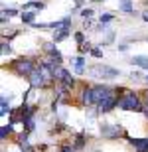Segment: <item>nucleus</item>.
<instances>
[{"label":"nucleus","instance_id":"22","mask_svg":"<svg viewBox=\"0 0 148 152\" xmlns=\"http://www.w3.org/2000/svg\"><path fill=\"white\" fill-rule=\"evenodd\" d=\"M142 20H144V22H148V12H142Z\"/></svg>","mask_w":148,"mask_h":152},{"label":"nucleus","instance_id":"20","mask_svg":"<svg viewBox=\"0 0 148 152\" xmlns=\"http://www.w3.org/2000/svg\"><path fill=\"white\" fill-rule=\"evenodd\" d=\"M6 111H8V101L2 97V115H6Z\"/></svg>","mask_w":148,"mask_h":152},{"label":"nucleus","instance_id":"18","mask_svg":"<svg viewBox=\"0 0 148 152\" xmlns=\"http://www.w3.org/2000/svg\"><path fill=\"white\" fill-rule=\"evenodd\" d=\"M12 53V50H10V45H6V44H2V56H10Z\"/></svg>","mask_w":148,"mask_h":152},{"label":"nucleus","instance_id":"12","mask_svg":"<svg viewBox=\"0 0 148 152\" xmlns=\"http://www.w3.org/2000/svg\"><path fill=\"white\" fill-rule=\"evenodd\" d=\"M34 18H36V12H22V22L34 26Z\"/></svg>","mask_w":148,"mask_h":152},{"label":"nucleus","instance_id":"4","mask_svg":"<svg viewBox=\"0 0 148 152\" xmlns=\"http://www.w3.org/2000/svg\"><path fill=\"white\" fill-rule=\"evenodd\" d=\"M114 105H119V99L114 95H111V97H107V99H103V101L99 103V111H101V113H109Z\"/></svg>","mask_w":148,"mask_h":152},{"label":"nucleus","instance_id":"19","mask_svg":"<svg viewBox=\"0 0 148 152\" xmlns=\"http://www.w3.org/2000/svg\"><path fill=\"white\" fill-rule=\"evenodd\" d=\"M81 16H83V18H91V16H93V10H91V8H87V10H81Z\"/></svg>","mask_w":148,"mask_h":152},{"label":"nucleus","instance_id":"24","mask_svg":"<svg viewBox=\"0 0 148 152\" xmlns=\"http://www.w3.org/2000/svg\"><path fill=\"white\" fill-rule=\"evenodd\" d=\"M146 79H148V75H146Z\"/></svg>","mask_w":148,"mask_h":152},{"label":"nucleus","instance_id":"9","mask_svg":"<svg viewBox=\"0 0 148 152\" xmlns=\"http://www.w3.org/2000/svg\"><path fill=\"white\" fill-rule=\"evenodd\" d=\"M81 101L85 103V105H95V99H93V87L83 91V95H81Z\"/></svg>","mask_w":148,"mask_h":152},{"label":"nucleus","instance_id":"8","mask_svg":"<svg viewBox=\"0 0 148 152\" xmlns=\"http://www.w3.org/2000/svg\"><path fill=\"white\" fill-rule=\"evenodd\" d=\"M131 63H132V65H140L142 69H148V57H146V56H136V57H131Z\"/></svg>","mask_w":148,"mask_h":152},{"label":"nucleus","instance_id":"15","mask_svg":"<svg viewBox=\"0 0 148 152\" xmlns=\"http://www.w3.org/2000/svg\"><path fill=\"white\" fill-rule=\"evenodd\" d=\"M8 134H12V124H6V126L0 129V138H2V140H4Z\"/></svg>","mask_w":148,"mask_h":152},{"label":"nucleus","instance_id":"2","mask_svg":"<svg viewBox=\"0 0 148 152\" xmlns=\"http://www.w3.org/2000/svg\"><path fill=\"white\" fill-rule=\"evenodd\" d=\"M91 75H97V77H103V79H114L120 75V71L114 67H109V65H97V67H93Z\"/></svg>","mask_w":148,"mask_h":152},{"label":"nucleus","instance_id":"11","mask_svg":"<svg viewBox=\"0 0 148 152\" xmlns=\"http://www.w3.org/2000/svg\"><path fill=\"white\" fill-rule=\"evenodd\" d=\"M119 4H120V10L126 12V14H132V12H134V8H132V2H131V0H119Z\"/></svg>","mask_w":148,"mask_h":152},{"label":"nucleus","instance_id":"16","mask_svg":"<svg viewBox=\"0 0 148 152\" xmlns=\"http://www.w3.org/2000/svg\"><path fill=\"white\" fill-rule=\"evenodd\" d=\"M113 18H114V14H103V16H101V24L105 26V24H109Z\"/></svg>","mask_w":148,"mask_h":152},{"label":"nucleus","instance_id":"14","mask_svg":"<svg viewBox=\"0 0 148 152\" xmlns=\"http://www.w3.org/2000/svg\"><path fill=\"white\" fill-rule=\"evenodd\" d=\"M28 8H36V10H44L46 4L44 2H28V4H24V10H28Z\"/></svg>","mask_w":148,"mask_h":152},{"label":"nucleus","instance_id":"13","mask_svg":"<svg viewBox=\"0 0 148 152\" xmlns=\"http://www.w3.org/2000/svg\"><path fill=\"white\" fill-rule=\"evenodd\" d=\"M83 146H85V136H83V134H79L77 138H75V144H73L71 148H73V150H81Z\"/></svg>","mask_w":148,"mask_h":152},{"label":"nucleus","instance_id":"6","mask_svg":"<svg viewBox=\"0 0 148 152\" xmlns=\"http://www.w3.org/2000/svg\"><path fill=\"white\" fill-rule=\"evenodd\" d=\"M103 134L109 136V138H114V136L120 134V129L119 126H111V124H103Z\"/></svg>","mask_w":148,"mask_h":152},{"label":"nucleus","instance_id":"3","mask_svg":"<svg viewBox=\"0 0 148 152\" xmlns=\"http://www.w3.org/2000/svg\"><path fill=\"white\" fill-rule=\"evenodd\" d=\"M14 67H16V71L20 75H32L36 69H38L34 65V61H32V59H28V57H26V59H24V57H20V59L14 63Z\"/></svg>","mask_w":148,"mask_h":152},{"label":"nucleus","instance_id":"21","mask_svg":"<svg viewBox=\"0 0 148 152\" xmlns=\"http://www.w3.org/2000/svg\"><path fill=\"white\" fill-rule=\"evenodd\" d=\"M93 56H95V57H101V56H103L101 48H93Z\"/></svg>","mask_w":148,"mask_h":152},{"label":"nucleus","instance_id":"23","mask_svg":"<svg viewBox=\"0 0 148 152\" xmlns=\"http://www.w3.org/2000/svg\"><path fill=\"white\" fill-rule=\"evenodd\" d=\"M144 113H146V117H148V109H146V111H144Z\"/></svg>","mask_w":148,"mask_h":152},{"label":"nucleus","instance_id":"7","mask_svg":"<svg viewBox=\"0 0 148 152\" xmlns=\"http://www.w3.org/2000/svg\"><path fill=\"white\" fill-rule=\"evenodd\" d=\"M71 65L75 67L77 73H83L85 71V57H71Z\"/></svg>","mask_w":148,"mask_h":152},{"label":"nucleus","instance_id":"17","mask_svg":"<svg viewBox=\"0 0 148 152\" xmlns=\"http://www.w3.org/2000/svg\"><path fill=\"white\" fill-rule=\"evenodd\" d=\"M75 39H77V44H79V45H83V42H85V36L81 34V32H77V34H75Z\"/></svg>","mask_w":148,"mask_h":152},{"label":"nucleus","instance_id":"10","mask_svg":"<svg viewBox=\"0 0 148 152\" xmlns=\"http://www.w3.org/2000/svg\"><path fill=\"white\" fill-rule=\"evenodd\" d=\"M69 36V28H61V30H55L53 34V42H63V39Z\"/></svg>","mask_w":148,"mask_h":152},{"label":"nucleus","instance_id":"1","mask_svg":"<svg viewBox=\"0 0 148 152\" xmlns=\"http://www.w3.org/2000/svg\"><path fill=\"white\" fill-rule=\"evenodd\" d=\"M119 109H122V111H142V101L132 91H126L119 99Z\"/></svg>","mask_w":148,"mask_h":152},{"label":"nucleus","instance_id":"5","mask_svg":"<svg viewBox=\"0 0 148 152\" xmlns=\"http://www.w3.org/2000/svg\"><path fill=\"white\" fill-rule=\"evenodd\" d=\"M126 138L136 148V152H148V138H132V136H126Z\"/></svg>","mask_w":148,"mask_h":152}]
</instances>
